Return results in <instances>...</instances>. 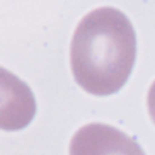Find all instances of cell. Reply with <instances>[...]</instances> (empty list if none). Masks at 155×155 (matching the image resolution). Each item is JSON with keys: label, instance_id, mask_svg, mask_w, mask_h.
<instances>
[{"label": "cell", "instance_id": "cell-1", "mask_svg": "<svg viewBox=\"0 0 155 155\" xmlns=\"http://www.w3.org/2000/svg\"><path fill=\"white\" fill-rule=\"evenodd\" d=\"M136 58V34L127 16L101 6L82 17L70 44L76 82L88 93L107 96L126 82Z\"/></svg>", "mask_w": 155, "mask_h": 155}, {"label": "cell", "instance_id": "cell-3", "mask_svg": "<svg viewBox=\"0 0 155 155\" xmlns=\"http://www.w3.org/2000/svg\"><path fill=\"white\" fill-rule=\"evenodd\" d=\"M147 103H148V110L149 114L155 124V80L153 81V84L149 87L148 91V98H147Z\"/></svg>", "mask_w": 155, "mask_h": 155}, {"label": "cell", "instance_id": "cell-2", "mask_svg": "<svg viewBox=\"0 0 155 155\" xmlns=\"http://www.w3.org/2000/svg\"><path fill=\"white\" fill-rule=\"evenodd\" d=\"M69 155H145V153L121 130L102 122H90L71 137Z\"/></svg>", "mask_w": 155, "mask_h": 155}]
</instances>
